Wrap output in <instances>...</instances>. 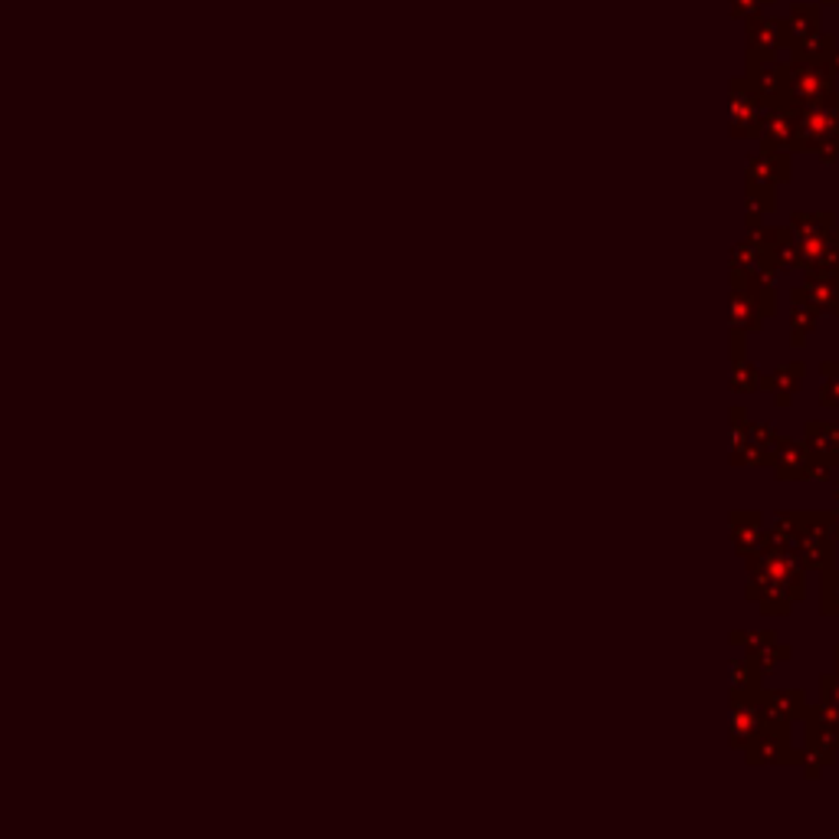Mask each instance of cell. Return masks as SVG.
<instances>
[{
  "label": "cell",
  "mask_w": 839,
  "mask_h": 839,
  "mask_svg": "<svg viewBox=\"0 0 839 839\" xmlns=\"http://www.w3.org/2000/svg\"><path fill=\"white\" fill-rule=\"evenodd\" d=\"M820 692H824V702L839 709V673L837 676H824L820 679Z\"/></svg>",
  "instance_id": "6"
},
{
  "label": "cell",
  "mask_w": 839,
  "mask_h": 839,
  "mask_svg": "<svg viewBox=\"0 0 839 839\" xmlns=\"http://www.w3.org/2000/svg\"><path fill=\"white\" fill-rule=\"evenodd\" d=\"M807 299L820 305V312L839 315V269H811L807 279Z\"/></svg>",
  "instance_id": "2"
},
{
  "label": "cell",
  "mask_w": 839,
  "mask_h": 839,
  "mask_svg": "<svg viewBox=\"0 0 839 839\" xmlns=\"http://www.w3.org/2000/svg\"><path fill=\"white\" fill-rule=\"evenodd\" d=\"M834 525H837V528H834V538L839 541V486H837V499H834Z\"/></svg>",
  "instance_id": "7"
},
{
  "label": "cell",
  "mask_w": 839,
  "mask_h": 839,
  "mask_svg": "<svg viewBox=\"0 0 839 839\" xmlns=\"http://www.w3.org/2000/svg\"><path fill=\"white\" fill-rule=\"evenodd\" d=\"M824 394H820V404L827 407H839V361L834 364H824Z\"/></svg>",
  "instance_id": "4"
},
{
  "label": "cell",
  "mask_w": 839,
  "mask_h": 839,
  "mask_svg": "<svg viewBox=\"0 0 839 839\" xmlns=\"http://www.w3.org/2000/svg\"><path fill=\"white\" fill-rule=\"evenodd\" d=\"M824 614H839V574L824 571Z\"/></svg>",
  "instance_id": "5"
},
{
  "label": "cell",
  "mask_w": 839,
  "mask_h": 839,
  "mask_svg": "<svg viewBox=\"0 0 839 839\" xmlns=\"http://www.w3.org/2000/svg\"><path fill=\"white\" fill-rule=\"evenodd\" d=\"M837 673H839V646H837Z\"/></svg>",
  "instance_id": "8"
},
{
  "label": "cell",
  "mask_w": 839,
  "mask_h": 839,
  "mask_svg": "<svg viewBox=\"0 0 839 839\" xmlns=\"http://www.w3.org/2000/svg\"><path fill=\"white\" fill-rule=\"evenodd\" d=\"M811 433V450L824 459V463H830V466H839V427H811L807 430Z\"/></svg>",
  "instance_id": "3"
},
{
  "label": "cell",
  "mask_w": 839,
  "mask_h": 839,
  "mask_svg": "<svg viewBox=\"0 0 839 839\" xmlns=\"http://www.w3.org/2000/svg\"><path fill=\"white\" fill-rule=\"evenodd\" d=\"M794 532H797V541H801V551L807 555V564L811 568H820L827 571L834 564V518H827L824 512H804V515H794Z\"/></svg>",
  "instance_id": "1"
}]
</instances>
